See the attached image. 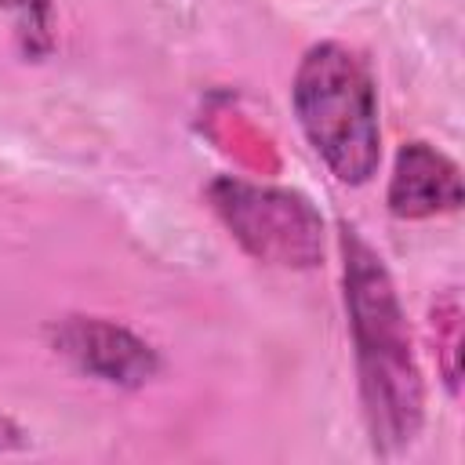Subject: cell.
<instances>
[{"mask_svg":"<svg viewBox=\"0 0 465 465\" xmlns=\"http://www.w3.org/2000/svg\"><path fill=\"white\" fill-rule=\"evenodd\" d=\"M341 254H345V305L356 338L363 407L374 432V447L389 454L407 447L421 429V414H425L421 374L411 352V334L396 287L381 258L349 225H341Z\"/></svg>","mask_w":465,"mask_h":465,"instance_id":"cell-1","label":"cell"},{"mask_svg":"<svg viewBox=\"0 0 465 465\" xmlns=\"http://www.w3.org/2000/svg\"><path fill=\"white\" fill-rule=\"evenodd\" d=\"M291 102L309 145L338 182L363 185L378 171L381 131L374 80L349 47H309L294 73Z\"/></svg>","mask_w":465,"mask_h":465,"instance_id":"cell-2","label":"cell"},{"mask_svg":"<svg viewBox=\"0 0 465 465\" xmlns=\"http://www.w3.org/2000/svg\"><path fill=\"white\" fill-rule=\"evenodd\" d=\"M229 232L262 262L312 265L320 254V218L305 196L240 178H218L207 189Z\"/></svg>","mask_w":465,"mask_h":465,"instance_id":"cell-3","label":"cell"},{"mask_svg":"<svg viewBox=\"0 0 465 465\" xmlns=\"http://www.w3.org/2000/svg\"><path fill=\"white\" fill-rule=\"evenodd\" d=\"M51 341L84 374L113 381V385H127V389L145 385L160 367L149 341H142L127 327L98 320V316H69V320L54 323Z\"/></svg>","mask_w":465,"mask_h":465,"instance_id":"cell-4","label":"cell"},{"mask_svg":"<svg viewBox=\"0 0 465 465\" xmlns=\"http://www.w3.org/2000/svg\"><path fill=\"white\" fill-rule=\"evenodd\" d=\"M461 203L458 163L425 142H407L389 182V211L396 218H429Z\"/></svg>","mask_w":465,"mask_h":465,"instance_id":"cell-5","label":"cell"},{"mask_svg":"<svg viewBox=\"0 0 465 465\" xmlns=\"http://www.w3.org/2000/svg\"><path fill=\"white\" fill-rule=\"evenodd\" d=\"M0 11L18 15V29L25 36V47H47L51 40V0H0Z\"/></svg>","mask_w":465,"mask_h":465,"instance_id":"cell-6","label":"cell"},{"mask_svg":"<svg viewBox=\"0 0 465 465\" xmlns=\"http://www.w3.org/2000/svg\"><path fill=\"white\" fill-rule=\"evenodd\" d=\"M15 447H22V429L0 414V450H15Z\"/></svg>","mask_w":465,"mask_h":465,"instance_id":"cell-7","label":"cell"}]
</instances>
